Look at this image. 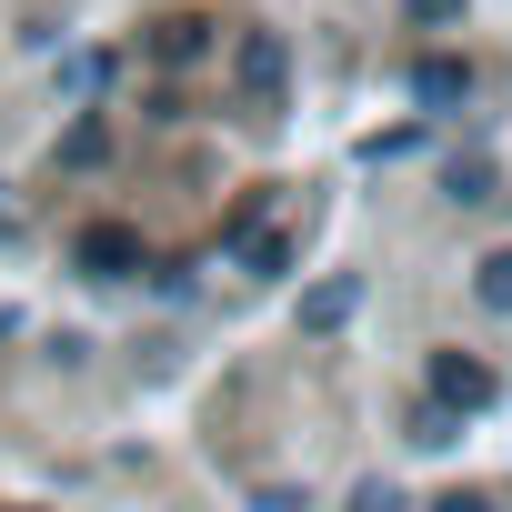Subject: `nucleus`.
I'll return each instance as SVG.
<instances>
[{"instance_id": "obj_1", "label": "nucleus", "mask_w": 512, "mask_h": 512, "mask_svg": "<svg viewBox=\"0 0 512 512\" xmlns=\"http://www.w3.org/2000/svg\"><path fill=\"white\" fill-rule=\"evenodd\" d=\"M231 81H241V101H251V111H272V101H282V81H292V51H282L272 31H241Z\"/></svg>"}, {"instance_id": "obj_2", "label": "nucleus", "mask_w": 512, "mask_h": 512, "mask_svg": "<svg viewBox=\"0 0 512 512\" xmlns=\"http://www.w3.org/2000/svg\"><path fill=\"white\" fill-rule=\"evenodd\" d=\"M492 402V372L472 352H432V412H482Z\"/></svg>"}, {"instance_id": "obj_3", "label": "nucleus", "mask_w": 512, "mask_h": 512, "mask_svg": "<svg viewBox=\"0 0 512 512\" xmlns=\"http://www.w3.org/2000/svg\"><path fill=\"white\" fill-rule=\"evenodd\" d=\"M131 262H141V241H131L121 221H91V231H81V272H101V282H121Z\"/></svg>"}, {"instance_id": "obj_4", "label": "nucleus", "mask_w": 512, "mask_h": 512, "mask_svg": "<svg viewBox=\"0 0 512 512\" xmlns=\"http://www.w3.org/2000/svg\"><path fill=\"white\" fill-rule=\"evenodd\" d=\"M352 302H362V282H352V272H332V282L302 302V332H342V322H352Z\"/></svg>"}, {"instance_id": "obj_5", "label": "nucleus", "mask_w": 512, "mask_h": 512, "mask_svg": "<svg viewBox=\"0 0 512 512\" xmlns=\"http://www.w3.org/2000/svg\"><path fill=\"white\" fill-rule=\"evenodd\" d=\"M412 91H422V101H472V61H422Z\"/></svg>"}, {"instance_id": "obj_6", "label": "nucleus", "mask_w": 512, "mask_h": 512, "mask_svg": "<svg viewBox=\"0 0 512 512\" xmlns=\"http://www.w3.org/2000/svg\"><path fill=\"white\" fill-rule=\"evenodd\" d=\"M211 51V21H161V61H201Z\"/></svg>"}, {"instance_id": "obj_7", "label": "nucleus", "mask_w": 512, "mask_h": 512, "mask_svg": "<svg viewBox=\"0 0 512 512\" xmlns=\"http://www.w3.org/2000/svg\"><path fill=\"white\" fill-rule=\"evenodd\" d=\"M492 312H512V251H492V262H482V282H472Z\"/></svg>"}, {"instance_id": "obj_8", "label": "nucleus", "mask_w": 512, "mask_h": 512, "mask_svg": "<svg viewBox=\"0 0 512 512\" xmlns=\"http://www.w3.org/2000/svg\"><path fill=\"white\" fill-rule=\"evenodd\" d=\"M452 201H492V171L482 161H452Z\"/></svg>"}, {"instance_id": "obj_9", "label": "nucleus", "mask_w": 512, "mask_h": 512, "mask_svg": "<svg viewBox=\"0 0 512 512\" xmlns=\"http://www.w3.org/2000/svg\"><path fill=\"white\" fill-rule=\"evenodd\" d=\"M352 512H402V492H392V482H362V492H352Z\"/></svg>"}, {"instance_id": "obj_10", "label": "nucleus", "mask_w": 512, "mask_h": 512, "mask_svg": "<svg viewBox=\"0 0 512 512\" xmlns=\"http://www.w3.org/2000/svg\"><path fill=\"white\" fill-rule=\"evenodd\" d=\"M412 21H422V31H442V21H462V0H412Z\"/></svg>"}, {"instance_id": "obj_11", "label": "nucleus", "mask_w": 512, "mask_h": 512, "mask_svg": "<svg viewBox=\"0 0 512 512\" xmlns=\"http://www.w3.org/2000/svg\"><path fill=\"white\" fill-rule=\"evenodd\" d=\"M432 512H492V502H482V492H442Z\"/></svg>"}]
</instances>
